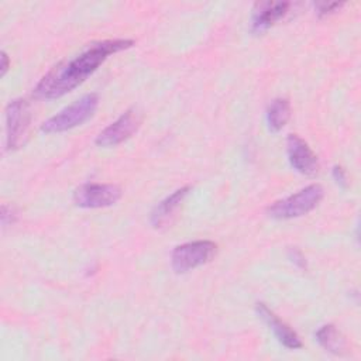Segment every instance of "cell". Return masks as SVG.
Segmentation results:
<instances>
[{"instance_id": "cell-4", "label": "cell", "mask_w": 361, "mask_h": 361, "mask_svg": "<svg viewBox=\"0 0 361 361\" xmlns=\"http://www.w3.org/2000/svg\"><path fill=\"white\" fill-rule=\"evenodd\" d=\"M217 245L213 241L199 240L192 243H185L173 248L171 254L172 269L178 274H185L192 271L206 262H209L216 254Z\"/></svg>"}, {"instance_id": "cell-13", "label": "cell", "mask_w": 361, "mask_h": 361, "mask_svg": "<svg viewBox=\"0 0 361 361\" xmlns=\"http://www.w3.org/2000/svg\"><path fill=\"white\" fill-rule=\"evenodd\" d=\"M317 343L329 353L341 354L345 348L344 336L333 324H324L316 331Z\"/></svg>"}, {"instance_id": "cell-7", "label": "cell", "mask_w": 361, "mask_h": 361, "mask_svg": "<svg viewBox=\"0 0 361 361\" xmlns=\"http://www.w3.org/2000/svg\"><path fill=\"white\" fill-rule=\"evenodd\" d=\"M141 114L137 109L126 110L117 120L99 133L96 137V144L103 148L116 147L126 140H128L140 127Z\"/></svg>"}, {"instance_id": "cell-15", "label": "cell", "mask_w": 361, "mask_h": 361, "mask_svg": "<svg viewBox=\"0 0 361 361\" xmlns=\"http://www.w3.org/2000/svg\"><path fill=\"white\" fill-rule=\"evenodd\" d=\"M0 219H1V224H3L4 227H6V226H10V224H13V223L17 220V212L14 210L13 206L3 204V206H1Z\"/></svg>"}, {"instance_id": "cell-14", "label": "cell", "mask_w": 361, "mask_h": 361, "mask_svg": "<svg viewBox=\"0 0 361 361\" xmlns=\"http://www.w3.org/2000/svg\"><path fill=\"white\" fill-rule=\"evenodd\" d=\"M343 6H344L343 3H319V4H316V13L319 17H326L329 14L336 13Z\"/></svg>"}, {"instance_id": "cell-18", "label": "cell", "mask_w": 361, "mask_h": 361, "mask_svg": "<svg viewBox=\"0 0 361 361\" xmlns=\"http://www.w3.org/2000/svg\"><path fill=\"white\" fill-rule=\"evenodd\" d=\"M8 69H10V59H8V55L3 51L1 52V63H0V76L4 78Z\"/></svg>"}, {"instance_id": "cell-2", "label": "cell", "mask_w": 361, "mask_h": 361, "mask_svg": "<svg viewBox=\"0 0 361 361\" xmlns=\"http://www.w3.org/2000/svg\"><path fill=\"white\" fill-rule=\"evenodd\" d=\"M99 106V96L96 93H89L82 96L79 100L73 102L68 107L62 109L55 116L49 117L42 123L41 131L45 134H55L72 130L87 121Z\"/></svg>"}, {"instance_id": "cell-8", "label": "cell", "mask_w": 361, "mask_h": 361, "mask_svg": "<svg viewBox=\"0 0 361 361\" xmlns=\"http://www.w3.org/2000/svg\"><path fill=\"white\" fill-rule=\"evenodd\" d=\"M286 154L290 166L302 175H314L319 171V161L316 154L296 134H290L286 140Z\"/></svg>"}, {"instance_id": "cell-17", "label": "cell", "mask_w": 361, "mask_h": 361, "mask_svg": "<svg viewBox=\"0 0 361 361\" xmlns=\"http://www.w3.org/2000/svg\"><path fill=\"white\" fill-rule=\"evenodd\" d=\"M289 258L292 259V262H295L298 267H300V268H303L305 265H306V262H305V257L302 255V252L299 251V250H296V248H290L289 250Z\"/></svg>"}, {"instance_id": "cell-1", "label": "cell", "mask_w": 361, "mask_h": 361, "mask_svg": "<svg viewBox=\"0 0 361 361\" xmlns=\"http://www.w3.org/2000/svg\"><path fill=\"white\" fill-rule=\"evenodd\" d=\"M134 45L131 39H104L87 47L78 56L54 66L34 87L38 99H58L83 83L110 55Z\"/></svg>"}, {"instance_id": "cell-16", "label": "cell", "mask_w": 361, "mask_h": 361, "mask_svg": "<svg viewBox=\"0 0 361 361\" xmlns=\"http://www.w3.org/2000/svg\"><path fill=\"white\" fill-rule=\"evenodd\" d=\"M331 173H333V179L336 180L337 185H340L341 188L347 186V176H345V172H344V169L341 166H338V165L333 166V172Z\"/></svg>"}, {"instance_id": "cell-9", "label": "cell", "mask_w": 361, "mask_h": 361, "mask_svg": "<svg viewBox=\"0 0 361 361\" xmlns=\"http://www.w3.org/2000/svg\"><path fill=\"white\" fill-rule=\"evenodd\" d=\"M257 314L265 322V324L274 331L276 340L289 350H298L302 348L300 337L296 334L295 330H292L283 320H281L265 303H257L255 306Z\"/></svg>"}, {"instance_id": "cell-12", "label": "cell", "mask_w": 361, "mask_h": 361, "mask_svg": "<svg viewBox=\"0 0 361 361\" xmlns=\"http://www.w3.org/2000/svg\"><path fill=\"white\" fill-rule=\"evenodd\" d=\"M290 117V104L288 99L278 97L271 102L267 109V123L271 131H281Z\"/></svg>"}, {"instance_id": "cell-6", "label": "cell", "mask_w": 361, "mask_h": 361, "mask_svg": "<svg viewBox=\"0 0 361 361\" xmlns=\"http://www.w3.org/2000/svg\"><path fill=\"white\" fill-rule=\"evenodd\" d=\"M120 197L121 189L111 183H85L73 192V203L83 209L109 207Z\"/></svg>"}, {"instance_id": "cell-3", "label": "cell", "mask_w": 361, "mask_h": 361, "mask_svg": "<svg viewBox=\"0 0 361 361\" xmlns=\"http://www.w3.org/2000/svg\"><path fill=\"white\" fill-rule=\"evenodd\" d=\"M323 196H324L323 188L317 183H313L300 189L295 195L276 200L268 207L267 213L269 217L276 220L296 219L312 212L322 202Z\"/></svg>"}, {"instance_id": "cell-5", "label": "cell", "mask_w": 361, "mask_h": 361, "mask_svg": "<svg viewBox=\"0 0 361 361\" xmlns=\"http://www.w3.org/2000/svg\"><path fill=\"white\" fill-rule=\"evenodd\" d=\"M31 123L30 104L24 99H14L6 107V145L8 151L20 148Z\"/></svg>"}, {"instance_id": "cell-11", "label": "cell", "mask_w": 361, "mask_h": 361, "mask_svg": "<svg viewBox=\"0 0 361 361\" xmlns=\"http://www.w3.org/2000/svg\"><path fill=\"white\" fill-rule=\"evenodd\" d=\"M189 192H190V186H183L180 189H176L172 195L166 196L164 200H161L151 212V216H149L151 226L155 228H161L166 226L173 217V214L178 212L180 204L183 203Z\"/></svg>"}, {"instance_id": "cell-10", "label": "cell", "mask_w": 361, "mask_h": 361, "mask_svg": "<svg viewBox=\"0 0 361 361\" xmlns=\"http://www.w3.org/2000/svg\"><path fill=\"white\" fill-rule=\"evenodd\" d=\"M288 1H258L251 17V31L261 34L279 21L289 8Z\"/></svg>"}]
</instances>
